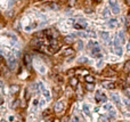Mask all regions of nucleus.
Returning a JSON list of instances; mask_svg holds the SVG:
<instances>
[{
    "label": "nucleus",
    "mask_w": 130,
    "mask_h": 122,
    "mask_svg": "<svg viewBox=\"0 0 130 122\" xmlns=\"http://www.w3.org/2000/svg\"><path fill=\"white\" fill-rule=\"evenodd\" d=\"M89 47H94V48H91V54H92L94 56H96L97 58L103 57V55H102V50H100V48H99V46H98L97 42H95V41H90V42H89Z\"/></svg>",
    "instance_id": "1"
},
{
    "label": "nucleus",
    "mask_w": 130,
    "mask_h": 122,
    "mask_svg": "<svg viewBox=\"0 0 130 122\" xmlns=\"http://www.w3.org/2000/svg\"><path fill=\"white\" fill-rule=\"evenodd\" d=\"M43 34L47 37V39H48V40H55V39H56L59 35V33L57 32L56 30H54V29L46 30L45 32H43Z\"/></svg>",
    "instance_id": "2"
},
{
    "label": "nucleus",
    "mask_w": 130,
    "mask_h": 122,
    "mask_svg": "<svg viewBox=\"0 0 130 122\" xmlns=\"http://www.w3.org/2000/svg\"><path fill=\"white\" fill-rule=\"evenodd\" d=\"M59 48H61V44H59L58 41H52L50 45L48 46V48H47V50L49 52H52V54H54V52H57L59 50Z\"/></svg>",
    "instance_id": "3"
},
{
    "label": "nucleus",
    "mask_w": 130,
    "mask_h": 122,
    "mask_svg": "<svg viewBox=\"0 0 130 122\" xmlns=\"http://www.w3.org/2000/svg\"><path fill=\"white\" fill-rule=\"evenodd\" d=\"M74 29H77V30H82V29H86L87 27V22H86L85 19H78L74 24Z\"/></svg>",
    "instance_id": "4"
},
{
    "label": "nucleus",
    "mask_w": 130,
    "mask_h": 122,
    "mask_svg": "<svg viewBox=\"0 0 130 122\" xmlns=\"http://www.w3.org/2000/svg\"><path fill=\"white\" fill-rule=\"evenodd\" d=\"M114 50L117 52V55L119 56H122V48H121V45L119 42V39H117V35L114 39Z\"/></svg>",
    "instance_id": "5"
},
{
    "label": "nucleus",
    "mask_w": 130,
    "mask_h": 122,
    "mask_svg": "<svg viewBox=\"0 0 130 122\" xmlns=\"http://www.w3.org/2000/svg\"><path fill=\"white\" fill-rule=\"evenodd\" d=\"M65 109V103L63 100H59L57 103L55 104V106H54V111L56 112V113H61V112H63Z\"/></svg>",
    "instance_id": "6"
},
{
    "label": "nucleus",
    "mask_w": 130,
    "mask_h": 122,
    "mask_svg": "<svg viewBox=\"0 0 130 122\" xmlns=\"http://www.w3.org/2000/svg\"><path fill=\"white\" fill-rule=\"evenodd\" d=\"M110 6L111 9L114 14H119L120 13V7L117 5V0H110Z\"/></svg>",
    "instance_id": "7"
},
{
    "label": "nucleus",
    "mask_w": 130,
    "mask_h": 122,
    "mask_svg": "<svg viewBox=\"0 0 130 122\" xmlns=\"http://www.w3.org/2000/svg\"><path fill=\"white\" fill-rule=\"evenodd\" d=\"M8 65H9V69L12 71L16 70V67H17V61H16V58L14 57V56H9V58H8Z\"/></svg>",
    "instance_id": "8"
},
{
    "label": "nucleus",
    "mask_w": 130,
    "mask_h": 122,
    "mask_svg": "<svg viewBox=\"0 0 130 122\" xmlns=\"http://www.w3.org/2000/svg\"><path fill=\"white\" fill-rule=\"evenodd\" d=\"M95 98H96V102H98V103H105L106 102V96L104 94H102L100 91H97Z\"/></svg>",
    "instance_id": "9"
},
{
    "label": "nucleus",
    "mask_w": 130,
    "mask_h": 122,
    "mask_svg": "<svg viewBox=\"0 0 130 122\" xmlns=\"http://www.w3.org/2000/svg\"><path fill=\"white\" fill-rule=\"evenodd\" d=\"M103 75H104V77H107V78H113L117 75V72L111 70V69H107V70H105L104 72H103Z\"/></svg>",
    "instance_id": "10"
},
{
    "label": "nucleus",
    "mask_w": 130,
    "mask_h": 122,
    "mask_svg": "<svg viewBox=\"0 0 130 122\" xmlns=\"http://www.w3.org/2000/svg\"><path fill=\"white\" fill-rule=\"evenodd\" d=\"M100 37H102V40L104 41L106 45H110L111 40H110V34L107 32H102L100 33Z\"/></svg>",
    "instance_id": "11"
},
{
    "label": "nucleus",
    "mask_w": 130,
    "mask_h": 122,
    "mask_svg": "<svg viewBox=\"0 0 130 122\" xmlns=\"http://www.w3.org/2000/svg\"><path fill=\"white\" fill-rule=\"evenodd\" d=\"M20 89L21 88L18 84H12V86H10V94H12V95H16V94L20 91Z\"/></svg>",
    "instance_id": "12"
},
{
    "label": "nucleus",
    "mask_w": 130,
    "mask_h": 122,
    "mask_svg": "<svg viewBox=\"0 0 130 122\" xmlns=\"http://www.w3.org/2000/svg\"><path fill=\"white\" fill-rule=\"evenodd\" d=\"M102 86L104 88H106V89H115V87H117L114 82H103Z\"/></svg>",
    "instance_id": "13"
},
{
    "label": "nucleus",
    "mask_w": 130,
    "mask_h": 122,
    "mask_svg": "<svg viewBox=\"0 0 130 122\" xmlns=\"http://www.w3.org/2000/svg\"><path fill=\"white\" fill-rule=\"evenodd\" d=\"M74 54V49L73 48H66L64 52H63V55L65 57H69V56H72Z\"/></svg>",
    "instance_id": "14"
},
{
    "label": "nucleus",
    "mask_w": 130,
    "mask_h": 122,
    "mask_svg": "<svg viewBox=\"0 0 130 122\" xmlns=\"http://www.w3.org/2000/svg\"><path fill=\"white\" fill-rule=\"evenodd\" d=\"M111 97H112L113 102L117 104V106H120V105H121V99H120V97L117 96V95H115V94H112V95H111Z\"/></svg>",
    "instance_id": "15"
},
{
    "label": "nucleus",
    "mask_w": 130,
    "mask_h": 122,
    "mask_svg": "<svg viewBox=\"0 0 130 122\" xmlns=\"http://www.w3.org/2000/svg\"><path fill=\"white\" fill-rule=\"evenodd\" d=\"M78 84H79V80L77 79V78H71V79H70V86H71V87L77 88Z\"/></svg>",
    "instance_id": "16"
},
{
    "label": "nucleus",
    "mask_w": 130,
    "mask_h": 122,
    "mask_svg": "<svg viewBox=\"0 0 130 122\" xmlns=\"http://www.w3.org/2000/svg\"><path fill=\"white\" fill-rule=\"evenodd\" d=\"M108 26H110L111 29H115L117 26V19H114V18H112L108 21Z\"/></svg>",
    "instance_id": "17"
},
{
    "label": "nucleus",
    "mask_w": 130,
    "mask_h": 122,
    "mask_svg": "<svg viewBox=\"0 0 130 122\" xmlns=\"http://www.w3.org/2000/svg\"><path fill=\"white\" fill-rule=\"evenodd\" d=\"M24 62H25V65L29 67V66L31 65V62H32V57H31L30 55H25V56H24Z\"/></svg>",
    "instance_id": "18"
},
{
    "label": "nucleus",
    "mask_w": 130,
    "mask_h": 122,
    "mask_svg": "<svg viewBox=\"0 0 130 122\" xmlns=\"http://www.w3.org/2000/svg\"><path fill=\"white\" fill-rule=\"evenodd\" d=\"M74 47H75L77 50H81L83 48V42L82 41H77V42H74Z\"/></svg>",
    "instance_id": "19"
},
{
    "label": "nucleus",
    "mask_w": 130,
    "mask_h": 122,
    "mask_svg": "<svg viewBox=\"0 0 130 122\" xmlns=\"http://www.w3.org/2000/svg\"><path fill=\"white\" fill-rule=\"evenodd\" d=\"M85 80L87 83H94L95 82V79H94V77H91V75H89V74H87L85 77Z\"/></svg>",
    "instance_id": "20"
},
{
    "label": "nucleus",
    "mask_w": 130,
    "mask_h": 122,
    "mask_svg": "<svg viewBox=\"0 0 130 122\" xmlns=\"http://www.w3.org/2000/svg\"><path fill=\"white\" fill-rule=\"evenodd\" d=\"M74 39H75V35H67V37H65V42H67V44L74 42Z\"/></svg>",
    "instance_id": "21"
},
{
    "label": "nucleus",
    "mask_w": 130,
    "mask_h": 122,
    "mask_svg": "<svg viewBox=\"0 0 130 122\" xmlns=\"http://www.w3.org/2000/svg\"><path fill=\"white\" fill-rule=\"evenodd\" d=\"M123 72L124 73H129L130 72V61L126 62V64L123 66Z\"/></svg>",
    "instance_id": "22"
},
{
    "label": "nucleus",
    "mask_w": 130,
    "mask_h": 122,
    "mask_svg": "<svg viewBox=\"0 0 130 122\" xmlns=\"http://www.w3.org/2000/svg\"><path fill=\"white\" fill-rule=\"evenodd\" d=\"M82 109H83V112H85V114L87 116H90V111H89V107H88V105H83L82 106Z\"/></svg>",
    "instance_id": "23"
},
{
    "label": "nucleus",
    "mask_w": 130,
    "mask_h": 122,
    "mask_svg": "<svg viewBox=\"0 0 130 122\" xmlns=\"http://www.w3.org/2000/svg\"><path fill=\"white\" fill-rule=\"evenodd\" d=\"M86 88H87V90H89V91H92V90L95 89V84L94 83H87L86 84Z\"/></svg>",
    "instance_id": "24"
},
{
    "label": "nucleus",
    "mask_w": 130,
    "mask_h": 122,
    "mask_svg": "<svg viewBox=\"0 0 130 122\" xmlns=\"http://www.w3.org/2000/svg\"><path fill=\"white\" fill-rule=\"evenodd\" d=\"M126 26L127 27H130V13L127 15V17H126Z\"/></svg>",
    "instance_id": "25"
},
{
    "label": "nucleus",
    "mask_w": 130,
    "mask_h": 122,
    "mask_svg": "<svg viewBox=\"0 0 130 122\" xmlns=\"http://www.w3.org/2000/svg\"><path fill=\"white\" fill-rule=\"evenodd\" d=\"M78 35H79V37H81V38H89V37H88V33H87V32H80Z\"/></svg>",
    "instance_id": "26"
},
{
    "label": "nucleus",
    "mask_w": 130,
    "mask_h": 122,
    "mask_svg": "<svg viewBox=\"0 0 130 122\" xmlns=\"http://www.w3.org/2000/svg\"><path fill=\"white\" fill-rule=\"evenodd\" d=\"M108 15H110L108 8H105V9H104V17H108Z\"/></svg>",
    "instance_id": "27"
},
{
    "label": "nucleus",
    "mask_w": 130,
    "mask_h": 122,
    "mask_svg": "<svg viewBox=\"0 0 130 122\" xmlns=\"http://www.w3.org/2000/svg\"><path fill=\"white\" fill-rule=\"evenodd\" d=\"M119 35H120V38H121V41L124 42V40H126V39H124V33L123 32H120V33H119Z\"/></svg>",
    "instance_id": "28"
},
{
    "label": "nucleus",
    "mask_w": 130,
    "mask_h": 122,
    "mask_svg": "<svg viewBox=\"0 0 130 122\" xmlns=\"http://www.w3.org/2000/svg\"><path fill=\"white\" fill-rule=\"evenodd\" d=\"M18 104H20V100H18V99H16V100L14 102V104H13V109H16Z\"/></svg>",
    "instance_id": "29"
},
{
    "label": "nucleus",
    "mask_w": 130,
    "mask_h": 122,
    "mask_svg": "<svg viewBox=\"0 0 130 122\" xmlns=\"http://www.w3.org/2000/svg\"><path fill=\"white\" fill-rule=\"evenodd\" d=\"M126 95L130 97V87H129V88H127V89H126Z\"/></svg>",
    "instance_id": "30"
},
{
    "label": "nucleus",
    "mask_w": 130,
    "mask_h": 122,
    "mask_svg": "<svg viewBox=\"0 0 130 122\" xmlns=\"http://www.w3.org/2000/svg\"><path fill=\"white\" fill-rule=\"evenodd\" d=\"M72 122H79L78 116H74V118H73V120H72Z\"/></svg>",
    "instance_id": "31"
},
{
    "label": "nucleus",
    "mask_w": 130,
    "mask_h": 122,
    "mask_svg": "<svg viewBox=\"0 0 130 122\" xmlns=\"http://www.w3.org/2000/svg\"><path fill=\"white\" fill-rule=\"evenodd\" d=\"M30 98V95L27 94V90H25V99H29Z\"/></svg>",
    "instance_id": "32"
},
{
    "label": "nucleus",
    "mask_w": 130,
    "mask_h": 122,
    "mask_svg": "<svg viewBox=\"0 0 130 122\" xmlns=\"http://www.w3.org/2000/svg\"><path fill=\"white\" fill-rule=\"evenodd\" d=\"M49 113H50V111H49V109H47V111H46V112H45V114H43V115H49Z\"/></svg>",
    "instance_id": "33"
},
{
    "label": "nucleus",
    "mask_w": 130,
    "mask_h": 122,
    "mask_svg": "<svg viewBox=\"0 0 130 122\" xmlns=\"http://www.w3.org/2000/svg\"><path fill=\"white\" fill-rule=\"evenodd\" d=\"M80 62H87V59H86V58H81V59H80Z\"/></svg>",
    "instance_id": "34"
},
{
    "label": "nucleus",
    "mask_w": 130,
    "mask_h": 122,
    "mask_svg": "<svg viewBox=\"0 0 130 122\" xmlns=\"http://www.w3.org/2000/svg\"><path fill=\"white\" fill-rule=\"evenodd\" d=\"M127 49H128V52L130 50V44H128V46H127Z\"/></svg>",
    "instance_id": "35"
},
{
    "label": "nucleus",
    "mask_w": 130,
    "mask_h": 122,
    "mask_svg": "<svg viewBox=\"0 0 130 122\" xmlns=\"http://www.w3.org/2000/svg\"><path fill=\"white\" fill-rule=\"evenodd\" d=\"M4 86V82H2V80H0V87H2Z\"/></svg>",
    "instance_id": "36"
},
{
    "label": "nucleus",
    "mask_w": 130,
    "mask_h": 122,
    "mask_svg": "<svg viewBox=\"0 0 130 122\" xmlns=\"http://www.w3.org/2000/svg\"><path fill=\"white\" fill-rule=\"evenodd\" d=\"M126 1H127V4H128V5L130 6V0H126Z\"/></svg>",
    "instance_id": "37"
},
{
    "label": "nucleus",
    "mask_w": 130,
    "mask_h": 122,
    "mask_svg": "<svg viewBox=\"0 0 130 122\" xmlns=\"http://www.w3.org/2000/svg\"><path fill=\"white\" fill-rule=\"evenodd\" d=\"M94 1H96V2H100L102 0H94Z\"/></svg>",
    "instance_id": "38"
},
{
    "label": "nucleus",
    "mask_w": 130,
    "mask_h": 122,
    "mask_svg": "<svg viewBox=\"0 0 130 122\" xmlns=\"http://www.w3.org/2000/svg\"><path fill=\"white\" fill-rule=\"evenodd\" d=\"M54 122H59V120H57V119H56V120H54Z\"/></svg>",
    "instance_id": "39"
},
{
    "label": "nucleus",
    "mask_w": 130,
    "mask_h": 122,
    "mask_svg": "<svg viewBox=\"0 0 130 122\" xmlns=\"http://www.w3.org/2000/svg\"><path fill=\"white\" fill-rule=\"evenodd\" d=\"M0 122H7L6 120H0Z\"/></svg>",
    "instance_id": "40"
},
{
    "label": "nucleus",
    "mask_w": 130,
    "mask_h": 122,
    "mask_svg": "<svg viewBox=\"0 0 130 122\" xmlns=\"http://www.w3.org/2000/svg\"><path fill=\"white\" fill-rule=\"evenodd\" d=\"M0 61H2V56H0Z\"/></svg>",
    "instance_id": "41"
}]
</instances>
